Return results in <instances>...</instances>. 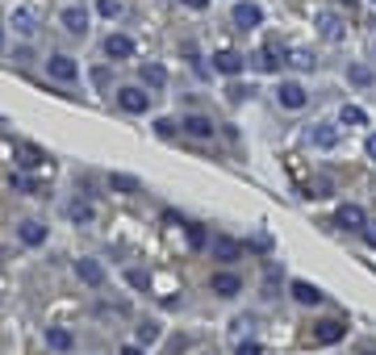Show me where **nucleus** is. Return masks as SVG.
Instances as JSON below:
<instances>
[{"mask_svg": "<svg viewBox=\"0 0 376 355\" xmlns=\"http://www.w3.org/2000/svg\"><path fill=\"white\" fill-rule=\"evenodd\" d=\"M46 71H50L54 84H75V80H80V63L67 59V54H50V59H46Z\"/></svg>", "mask_w": 376, "mask_h": 355, "instance_id": "1", "label": "nucleus"}, {"mask_svg": "<svg viewBox=\"0 0 376 355\" xmlns=\"http://www.w3.org/2000/svg\"><path fill=\"white\" fill-rule=\"evenodd\" d=\"M343 335H347V322H339V318H326V322H318V326L310 331V343H318V347H331V343H343Z\"/></svg>", "mask_w": 376, "mask_h": 355, "instance_id": "2", "label": "nucleus"}, {"mask_svg": "<svg viewBox=\"0 0 376 355\" xmlns=\"http://www.w3.org/2000/svg\"><path fill=\"white\" fill-rule=\"evenodd\" d=\"M117 105H121L126 113H151V96H146L138 84H126V88H117Z\"/></svg>", "mask_w": 376, "mask_h": 355, "instance_id": "3", "label": "nucleus"}, {"mask_svg": "<svg viewBox=\"0 0 376 355\" xmlns=\"http://www.w3.org/2000/svg\"><path fill=\"white\" fill-rule=\"evenodd\" d=\"M75 276L88 285V289H105V280H109V272H105V264L100 259H75Z\"/></svg>", "mask_w": 376, "mask_h": 355, "instance_id": "4", "label": "nucleus"}, {"mask_svg": "<svg viewBox=\"0 0 376 355\" xmlns=\"http://www.w3.org/2000/svg\"><path fill=\"white\" fill-rule=\"evenodd\" d=\"M209 293L222 297V301H230V297L243 293V276H234V272H213V276H209Z\"/></svg>", "mask_w": 376, "mask_h": 355, "instance_id": "5", "label": "nucleus"}, {"mask_svg": "<svg viewBox=\"0 0 376 355\" xmlns=\"http://www.w3.org/2000/svg\"><path fill=\"white\" fill-rule=\"evenodd\" d=\"M59 25H63L67 33L84 38V33H88V8H84V4H67V8L59 13Z\"/></svg>", "mask_w": 376, "mask_h": 355, "instance_id": "6", "label": "nucleus"}, {"mask_svg": "<svg viewBox=\"0 0 376 355\" xmlns=\"http://www.w3.org/2000/svg\"><path fill=\"white\" fill-rule=\"evenodd\" d=\"M276 100H280L285 109H293V113H297V109H306V100H310V92H306V88H301L297 80H285V84L276 88Z\"/></svg>", "mask_w": 376, "mask_h": 355, "instance_id": "7", "label": "nucleus"}, {"mask_svg": "<svg viewBox=\"0 0 376 355\" xmlns=\"http://www.w3.org/2000/svg\"><path fill=\"white\" fill-rule=\"evenodd\" d=\"M180 130H184L188 138H197V142H209V138L218 134V126H213L205 113H193V117H184V121H180Z\"/></svg>", "mask_w": 376, "mask_h": 355, "instance_id": "8", "label": "nucleus"}, {"mask_svg": "<svg viewBox=\"0 0 376 355\" xmlns=\"http://www.w3.org/2000/svg\"><path fill=\"white\" fill-rule=\"evenodd\" d=\"M289 293H293V301H297V305H306V310H314V305H322V301H326V293H322L318 285H310V280H293V285H289Z\"/></svg>", "mask_w": 376, "mask_h": 355, "instance_id": "9", "label": "nucleus"}, {"mask_svg": "<svg viewBox=\"0 0 376 355\" xmlns=\"http://www.w3.org/2000/svg\"><path fill=\"white\" fill-rule=\"evenodd\" d=\"M335 226H343V230H364V226H368V213H364L360 205L347 201V205L335 209Z\"/></svg>", "mask_w": 376, "mask_h": 355, "instance_id": "10", "label": "nucleus"}, {"mask_svg": "<svg viewBox=\"0 0 376 355\" xmlns=\"http://www.w3.org/2000/svg\"><path fill=\"white\" fill-rule=\"evenodd\" d=\"M46 347L59 355H71L75 352V335L67 331V326H46Z\"/></svg>", "mask_w": 376, "mask_h": 355, "instance_id": "11", "label": "nucleus"}, {"mask_svg": "<svg viewBox=\"0 0 376 355\" xmlns=\"http://www.w3.org/2000/svg\"><path fill=\"white\" fill-rule=\"evenodd\" d=\"M8 25H13L21 38H33V33H38V13H33V8H13V13H8Z\"/></svg>", "mask_w": 376, "mask_h": 355, "instance_id": "12", "label": "nucleus"}, {"mask_svg": "<svg viewBox=\"0 0 376 355\" xmlns=\"http://www.w3.org/2000/svg\"><path fill=\"white\" fill-rule=\"evenodd\" d=\"M100 50H105V59H130V54H134V38H126V33H109Z\"/></svg>", "mask_w": 376, "mask_h": 355, "instance_id": "13", "label": "nucleus"}, {"mask_svg": "<svg viewBox=\"0 0 376 355\" xmlns=\"http://www.w3.org/2000/svg\"><path fill=\"white\" fill-rule=\"evenodd\" d=\"M67 218H71L75 226H92V218H96V205H92L88 197H71V205H67Z\"/></svg>", "mask_w": 376, "mask_h": 355, "instance_id": "14", "label": "nucleus"}, {"mask_svg": "<svg viewBox=\"0 0 376 355\" xmlns=\"http://www.w3.org/2000/svg\"><path fill=\"white\" fill-rule=\"evenodd\" d=\"M17 239H21V247H42V243H46V226L33 222V218H25V222L17 226Z\"/></svg>", "mask_w": 376, "mask_h": 355, "instance_id": "15", "label": "nucleus"}, {"mask_svg": "<svg viewBox=\"0 0 376 355\" xmlns=\"http://www.w3.org/2000/svg\"><path fill=\"white\" fill-rule=\"evenodd\" d=\"M209 251H213V259L230 264V259H239V255H243V243H234V239L218 234V239H209Z\"/></svg>", "mask_w": 376, "mask_h": 355, "instance_id": "16", "label": "nucleus"}, {"mask_svg": "<svg viewBox=\"0 0 376 355\" xmlns=\"http://www.w3.org/2000/svg\"><path fill=\"white\" fill-rule=\"evenodd\" d=\"M260 17H264L260 4H251V0H239V4H234V25H239V29H255Z\"/></svg>", "mask_w": 376, "mask_h": 355, "instance_id": "17", "label": "nucleus"}, {"mask_svg": "<svg viewBox=\"0 0 376 355\" xmlns=\"http://www.w3.org/2000/svg\"><path fill=\"white\" fill-rule=\"evenodd\" d=\"M318 33L326 42H343V17L339 13H318Z\"/></svg>", "mask_w": 376, "mask_h": 355, "instance_id": "18", "label": "nucleus"}, {"mask_svg": "<svg viewBox=\"0 0 376 355\" xmlns=\"http://www.w3.org/2000/svg\"><path fill=\"white\" fill-rule=\"evenodd\" d=\"M46 163V155L33 146V142H17V167L21 172H33V167H42Z\"/></svg>", "mask_w": 376, "mask_h": 355, "instance_id": "19", "label": "nucleus"}, {"mask_svg": "<svg viewBox=\"0 0 376 355\" xmlns=\"http://www.w3.org/2000/svg\"><path fill=\"white\" fill-rule=\"evenodd\" d=\"M243 63H247V59H243L239 50H218V54H213V67H218L222 75H239Z\"/></svg>", "mask_w": 376, "mask_h": 355, "instance_id": "20", "label": "nucleus"}, {"mask_svg": "<svg viewBox=\"0 0 376 355\" xmlns=\"http://www.w3.org/2000/svg\"><path fill=\"white\" fill-rule=\"evenodd\" d=\"M310 142H314L318 151H335V146H339V130H335V126H314V130H310Z\"/></svg>", "mask_w": 376, "mask_h": 355, "instance_id": "21", "label": "nucleus"}, {"mask_svg": "<svg viewBox=\"0 0 376 355\" xmlns=\"http://www.w3.org/2000/svg\"><path fill=\"white\" fill-rule=\"evenodd\" d=\"M159 335H163V331H159V322H155V318H142V322L134 326V343H138V347L159 343Z\"/></svg>", "mask_w": 376, "mask_h": 355, "instance_id": "22", "label": "nucleus"}, {"mask_svg": "<svg viewBox=\"0 0 376 355\" xmlns=\"http://www.w3.org/2000/svg\"><path fill=\"white\" fill-rule=\"evenodd\" d=\"M142 84H146V88H163V84H167V71H163L159 63H142Z\"/></svg>", "mask_w": 376, "mask_h": 355, "instance_id": "23", "label": "nucleus"}, {"mask_svg": "<svg viewBox=\"0 0 376 355\" xmlns=\"http://www.w3.org/2000/svg\"><path fill=\"white\" fill-rule=\"evenodd\" d=\"M347 80H352L356 88H373V84H376V75L364 67V63H352V67H347Z\"/></svg>", "mask_w": 376, "mask_h": 355, "instance_id": "24", "label": "nucleus"}, {"mask_svg": "<svg viewBox=\"0 0 376 355\" xmlns=\"http://www.w3.org/2000/svg\"><path fill=\"white\" fill-rule=\"evenodd\" d=\"M339 121H343V126H364V121H368V113H364L360 105H343V113H339Z\"/></svg>", "mask_w": 376, "mask_h": 355, "instance_id": "25", "label": "nucleus"}, {"mask_svg": "<svg viewBox=\"0 0 376 355\" xmlns=\"http://www.w3.org/2000/svg\"><path fill=\"white\" fill-rule=\"evenodd\" d=\"M109 188H117V192H138V180H134V176L113 172V176H109Z\"/></svg>", "mask_w": 376, "mask_h": 355, "instance_id": "26", "label": "nucleus"}, {"mask_svg": "<svg viewBox=\"0 0 376 355\" xmlns=\"http://www.w3.org/2000/svg\"><path fill=\"white\" fill-rule=\"evenodd\" d=\"M155 134H159V138H176V134H180V126H176L172 117H159V121H155Z\"/></svg>", "mask_w": 376, "mask_h": 355, "instance_id": "27", "label": "nucleus"}, {"mask_svg": "<svg viewBox=\"0 0 376 355\" xmlns=\"http://www.w3.org/2000/svg\"><path fill=\"white\" fill-rule=\"evenodd\" d=\"M289 63H293V67H301V71H310V67H314V54H310V50H293V54H289Z\"/></svg>", "mask_w": 376, "mask_h": 355, "instance_id": "28", "label": "nucleus"}, {"mask_svg": "<svg viewBox=\"0 0 376 355\" xmlns=\"http://www.w3.org/2000/svg\"><path fill=\"white\" fill-rule=\"evenodd\" d=\"M96 13H100V17H117L121 4H117V0H96Z\"/></svg>", "mask_w": 376, "mask_h": 355, "instance_id": "29", "label": "nucleus"}, {"mask_svg": "<svg viewBox=\"0 0 376 355\" xmlns=\"http://www.w3.org/2000/svg\"><path fill=\"white\" fill-rule=\"evenodd\" d=\"M188 243L201 251V247H205V230H201V226H188Z\"/></svg>", "mask_w": 376, "mask_h": 355, "instance_id": "30", "label": "nucleus"}, {"mask_svg": "<svg viewBox=\"0 0 376 355\" xmlns=\"http://www.w3.org/2000/svg\"><path fill=\"white\" fill-rule=\"evenodd\" d=\"M29 59H33V50H29V46H17V50H13V63H21V67H25Z\"/></svg>", "mask_w": 376, "mask_h": 355, "instance_id": "31", "label": "nucleus"}, {"mask_svg": "<svg viewBox=\"0 0 376 355\" xmlns=\"http://www.w3.org/2000/svg\"><path fill=\"white\" fill-rule=\"evenodd\" d=\"M8 184H13V188H17V192H29V180H25V176H21V172H13V176H8Z\"/></svg>", "mask_w": 376, "mask_h": 355, "instance_id": "32", "label": "nucleus"}, {"mask_svg": "<svg viewBox=\"0 0 376 355\" xmlns=\"http://www.w3.org/2000/svg\"><path fill=\"white\" fill-rule=\"evenodd\" d=\"M234 355H260V343L255 339H247V343H239V352Z\"/></svg>", "mask_w": 376, "mask_h": 355, "instance_id": "33", "label": "nucleus"}, {"mask_svg": "<svg viewBox=\"0 0 376 355\" xmlns=\"http://www.w3.org/2000/svg\"><path fill=\"white\" fill-rule=\"evenodd\" d=\"M92 84H96V88H105V84H109V71H105V67H96V71H92Z\"/></svg>", "mask_w": 376, "mask_h": 355, "instance_id": "34", "label": "nucleus"}, {"mask_svg": "<svg viewBox=\"0 0 376 355\" xmlns=\"http://www.w3.org/2000/svg\"><path fill=\"white\" fill-rule=\"evenodd\" d=\"M247 96H251V88H247V84H243V88H230V100H247Z\"/></svg>", "mask_w": 376, "mask_h": 355, "instance_id": "35", "label": "nucleus"}, {"mask_svg": "<svg viewBox=\"0 0 376 355\" xmlns=\"http://www.w3.org/2000/svg\"><path fill=\"white\" fill-rule=\"evenodd\" d=\"M180 4H184V8H197V13H201V8H209V0H180Z\"/></svg>", "mask_w": 376, "mask_h": 355, "instance_id": "36", "label": "nucleus"}, {"mask_svg": "<svg viewBox=\"0 0 376 355\" xmlns=\"http://www.w3.org/2000/svg\"><path fill=\"white\" fill-rule=\"evenodd\" d=\"M117 355H146V347H138V343H130V347H121Z\"/></svg>", "mask_w": 376, "mask_h": 355, "instance_id": "37", "label": "nucleus"}, {"mask_svg": "<svg viewBox=\"0 0 376 355\" xmlns=\"http://www.w3.org/2000/svg\"><path fill=\"white\" fill-rule=\"evenodd\" d=\"M364 151H368V159H376V134H368V142H364Z\"/></svg>", "mask_w": 376, "mask_h": 355, "instance_id": "38", "label": "nucleus"}, {"mask_svg": "<svg viewBox=\"0 0 376 355\" xmlns=\"http://www.w3.org/2000/svg\"><path fill=\"white\" fill-rule=\"evenodd\" d=\"M364 239H368V243H373V247H376V226H373V222L364 226Z\"/></svg>", "mask_w": 376, "mask_h": 355, "instance_id": "39", "label": "nucleus"}, {"mask_svg": "<svg viewBox=\"0 0 376 355\" xmlns=\"http://www.w3.org/2000/svg\"><path fill=\"white\" fill-rule=\"evenodd\" d=\"M0 50H4V25H0Z\"/></svg>", "mask_w": 376, "mask_h": 355, "instance_id": "40", "label": "nucleus"}, {"mask_svg": "<svg viewBox=\"0 0 376 355\" xmlns=\"http://www.w3.org/2000/svg\"><path fill=\"white\" fill-rule=\"evenodd\" d=\"M343 4H347V8H352V4H356V0H343Z\"/></svg>", "mask_w": 376, "mask_h": 355, "instance_id": "41", "label": "nucleus"}, {"mask_svg": "<svg viewBox=\"0 0 376 355\" xmlns=\"http://www.w3.org/2000/svg\"><path fill=\"white\" fill-rule=\"evenodd\" d=\"M364 355H376V352H364Z\"/></svg>", "mask_w": 376, "mask_h": 355, "instance_id": "42", "label": "nucleus"}]
</instances>
